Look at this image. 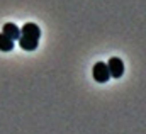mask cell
Wrapping results in <instances>:
<instances>
[{
  "mask_svg": "<svg viewBox=\"0 0 146 134\" xmlns=\"http://www.w3.org/2000/svg\"><path fill=\"white\" fill-rule=\"evenodd\" d=\"M2 33L5 34L9 39H12V41H17V39H19V34H21V29H19L15 24H12V22H7V24H3V29H2Z\"/></svg>",
  "mask_w": 146,
  "mask_h": 134,
  "instance_id": "obj_4",
  "label": "cell"
},
{
  "mask_svg": "<svg viewBox=\"0 0 146 134\" xmlns=\"http://www.w3.org/2000/svg\"><path fill=\"white\" fill-rule=\"evenodd\" d=\"M92 75H94V80L97 83H107L110 80V73H109V68H107V63H104V61L95 63L94 70H92Z\"/></svg>",
  "mask_w": 146,
  "mask_h": 134,
  "instance_id": "obj_2",
  "label": "cell"
},
{
  "mask_svg": "<svg viewBox=\"0 0 146 134\" xmlns=\"http://www.w3.org/2000/svg\"><path fill=\"white\" fill-rule=\"evenodd\" d=\"M107 68L112 78H121L124 75V61L121 58H110L107 61Z\"/></svg>",
  "mask_w": 146,
  "mask_h": 134,
  "instance_id": "obj_3",
  "label": "cell"
},
{
  "mask_svg": "<svg viewBox=\"0 0 146 134\" xmlns=\"http://www.w3.org/2000/svg\"><path fill=\"white\" fill-rule=\"evenodd\" d=\"M39 37H41L39 26L34 24V22H27V24L22 26L17 42L24 51H34L37 48V44H39Z\"/></svg>",
  "mask_w": 146,
  "mask_h": 134,
  "instance_id": "obj_1",
  "label": "cell"
},
{
  "mask_svg": "<svg viewBox=\"0 0 146 134\" xmlns=\"http://www.w3.org/2000/svg\"><path fill=\"white\" fill-rule=\"evenodd\" d=\"M14 46H15V42H14L12 39H9L3 33H0V51L9 53V51L14 49Z\"/></svg>",
  "mask_w": 146,
  "mask_h": 134,
  "instance_id": "obj_5",
  "label": "cell"
}]
</instances>
